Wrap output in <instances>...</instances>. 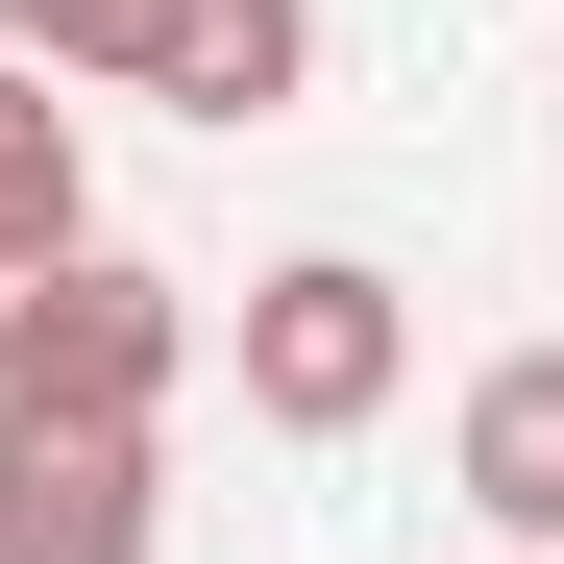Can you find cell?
<instances>
[{
	"label": "cell",
	"mask_w": 564,
	"mask_h": 564,
	"mask_svg": "<svg viewBox=\"0 0 564 564\" xmlns=\"http://www.w3.org/2000/svg\"><path fill=\"white\" fill-rule=\"evenodd\" d=\"M442 491L491 516V540H540V564H564V344L466 368V442H442Z\"/></svg>",
	"instance_id": "obj_4"
},
{
	"label": "cell",
	"mask_w": 564,
	"mask_h": 564,
	"mask_svg": "<svg viewBox=\"0 0 564 564\" xmlns=\"http://www.w3.org/2000/svg\"><path fill=\"white\" fill-rule=\"evenodd\" d=\"M295 74H319V0H172L148 99L172 123H295Z\"/></svg>",
	"instance_id": "obj_5"
},
{
	"label": "cell",
	"mask_w": 564,
	"mask_h": 564,
	"mask_svg": "<svg viewBox=\"0 0 564 564\" xmlns=\"http://www.w3.org/2000/svg\"><path fill=\"white\" fill-rule=\"evenodd\" d=\"M172 368H197V295L123 246H74L0 295V417H172Z\"/></svg>",
	"instance_id": "obj_2"
},
{
	"label": "cell",
	"mask_w": 564,
	"mask_h": 564,
	"mask_svg": "<svg viewBox=\"0 0 564 564\" xmlns=\"http://www.w3.org/2000/svg\"><path fill=\"white\" fill-rule=\"evenodd\" d=\"M417 393V295L368 246H295V270H246V417L270 442H368Z\"/></svg>",
	"instance_id": "obj_1"
},
{
	"label": "cell",
	"mask_w": 564,
	"mask_h": 564,
	"mask_svg": "<svg viewBox=\"0 0 564 564\" xmlns=\"http://www.w3.org/2000/svg\"><path fill=\"white\" fill-rule=\"evenodd\" d=\"M0 50H25V74H123V99H148L172 0H0Z\"/></svg>",
	"instance_id": "obj_7"
},
{
	"label": "cell",
	"mask_w": 564,
	"mask_h": 564,
	"mask_svg": "<svg viewBox=\"0 0 564 564\" xmlns=\"http://www.w3.org/2000/svg\"><path fill=\"white\" fill-rule=\"evenodd\" d=\"M74 246H99V148H74V99L0 50V295H25V270H74Z\"/></svg>",
	"instance_id": "obj_6"
},
{
	"label": "cell",
	"mask_w": 564,
	"mask_h": 564,
	"mask_svg": "<svg viewBox=\"0 0 564 564\" xmlns=\"http://www.w3.org/2000/svg\"><path fill=\"white\" fill-rule=\"evenodd\" d=\"M0 564H172L148 417H0Z\"/></svg>",
	"instance_id": "obj_3"
}]
</instances>
